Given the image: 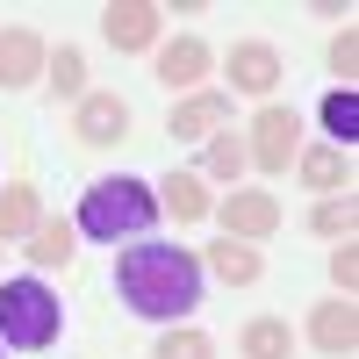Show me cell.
I'll use <instances>...</instances> for the list:
<instances>
[{"instance_id":"8","label":"cell","mask_w":359,"mask_h":359,"mask_svg":"<svg viewBox=\"0 0 359 359\" xmlns=\"http://www.w3.org/2000/svg\"><path fill=\"white\" fill-rule=\"evenodd\" d=\"M230 86H237V94H252V101H266V94L280 86V50L259 43V36L230 43Z\"/></svg>"},{"instance_id":"24","label":"cell","mask_w":359,"mask_h":359,"mask_svg":"<svg viewBox=\"0 0 359 359\" xmlns=\"http://www.w3.org/2000/svg\"><path fill=\"white\" fill-rule=\"evenodd\" d=\"M331 72H345V86H352V72H359V36H352V22H345V36L331 43Z\"/></svg>"},{"instance_id":"17","label":"cell","mask_w":359,"mask_h":359,"mask_svg":"<svg viewBox=\"0 0 359 359\" xmlns=\"http://www.w3.org/2000/svg\"><path fill=\"white\" fill-rule=\"evenodd\" d=\"M208 273H216L223 287H252L259 280V252L237 245V237H223V245H208Z\"/></svg>"},{"instance_id":"20","label":"cell","mask_w":359,"mask_h":359,"mask_svg":"<svg viewBox=\"0 0 359 359\" xmlns=\"http://www.w3.org/2000/svg\"><path fill=\"white\" fill-rule=\"evenodd\" d=\"M323 130H331L338 144H352V137H359V94H352V86L323 94Z\"/></svg>"},{"instance_id":"9","label":"cell","mask_w":359,"mask_h":359,"mask_svg":"<svg viewBox=\"0 0 359 359\" xmlns=\"http://www.w3.org/2000/svg\"><path fill=\"white\" fill-rule=\"evenodd\" d=\"M36 79H43V36L36 29H0V86L22 94Z\"/></svg>"},{"instance_id":"4","label":"cell","mask_w":359,"mask_h":359,"mask_svg":"<svg viewBox=\"0 0 359 359\" xmlns=\"http://www.w3.org/2000/svg\"><path fill=\"white\" fill-rule=\"evenodd\" d=\"M245 158H252L259 172H287L294 158H302V123H294V108H273V101L259 108V123H252V144H245Z\"/></svg>"},{"instance_id":"14","label":"cell","mask_w":359,"mask_h":359,"mask_svg":"<svg viewBox=\"0 0 359 359\" xmlns=\"http://www.w3.org/2000/svg\"><path fill=\"white\" fill-rule=\"evenodd\" d=\"M158 201L172 208V223H201L208 208H216V201H208V180H201V172H172V180H158Z\"/></svg>"},{"instance_id":"23","label":"cell","mask_w":359,"mask_h":359,"mask_svg":"<svg viewBox=\"0 0 359 359\" xmlns=\"http://www.w3.org/2000/svg\"><path fill=\"white\" fill-rule=\"evenodd\" d=\"M151 359H216V345H208L201 331H187V323H180V331H165L158 338V352Z\"/></svg>"},{"instance_id":"5","label":"cell","mask_w":359,"mask_h":359,"mask_svg":"<svg viewBox=\"0 0 359 359\" xmlns=\"http://www.w3.org/2000/svg\"><path fill=\"white\" fill-rule=\"evenodd\" d=\"M280 230V201L266 194V187H237L223 201V237H237V245H259V237H273Z\"/></svg>"},{"instance_id":"18","label":"cell","mask_w":359,"mask_h":359,"mask_svg":"<svg viewBox=\"0 0 359 359\" xmlns=\"http://www.w3.org/2000/svg\"><path fill=\"white\" fill-rule=\"evenodd\" d=\"M237 352H245V359H287L294 352V331H287L280 316H252L245 338H237Z\"/></svg>"},{"instance_id":"25","label":"cell","mask_w":359,"mask_h":359,"mask_svg":"<svg viewBox=\"0 0 359 359\" xmlns=\"http://www.w3.org/2000/svg\"><path fill=\"white\" fill-rule=\"evenodd\" d=\"M331 280H338V294H352V287H359V252H352V245H338V252H331Z\"/></svg>"},{"instance_id":"10","label":"cell","mask_w":359,"mask_h":359,"mask_svg":"<svg viewBox=\"0 0 359 359\" xmlns=\"http://www.w3.org/2000/svg\"><path fill=\"white\" fill-rule=\"evenodd\" d=\"M309 338H316L323 359H352V345H359V309H352V294H338V302H316Z\"/></svg>"},{"instance_id":"7","label":"cell","mask_w":359,"mask_h":359,"mask_svg":"<svg viewBox=\"0 0 359 359\" xmlns=\"http://www.w3.org/2000/svg\"><path fill=\"white\" fill-rule=\"evenodd\" d=\"M72 130H79V144L108 151V144L130 137V101H123V94H86V101L72 108Z\"/></svg>"},{"instance_id":"13","label":"cell","mask_w":359,"mask_h":359,"mask_svg":"<svg viewBox=\"0 0 359 359\" xmlns=\"http://www.w3.org/2000/svg\"><path fill=\"white\" fill-rule=\"evenodd\" d=\"M22 252H29L36 273H65V266H72V223H65V216H43L36 230L22 237Z\"/></svg>"},{"instance_id":"22","label":"cell","mask_w":359,"mask_h":359,"mask_svg":"<svg viewBox=\"0 0 359 359\" xmlns=\"http://www.w3.org/2000/svg\"><path fill=\"white\" fill-rule=\"evenodd\" d=\"M294 165H302V180H309V187H323V194L345 180V151H302Z\"/></svg>"},{"instance_id":"6","label":"cell","mask_w":359,"mask_h":359,"mask_svg":"<svg viewBox=\"0 0 359 359\" xmlns=\"http://www.w3.org/2000/svg\"><path fill=\"white\" fill-rule=\"evenodd\" d=\"M158 22H165V8H151V0H108L101 8V29H108L115 50H151Z\"/></svg>"},{"instance_id":"21","label":"cell","mask_w":359,"mask_h":359,"mask_svg":"<svg viewBox=\"0 0 359 359\" xmlns=\"http://www.w3.org/2000/svg\"><path fill=\"white\" fill-rule=\"evenodd\" d=\"M309 230H316V237H352V230H359L352 194H345V201H338V194H323V201H316V216H309Z\"/></svg>"},{"instance_id":"12","label":"cell","mask_w":359,"mask_h":359,"mask_svg":"<svg viewBox=\"0 0 359 359\" xmlns=\"http://www.w3.org/2000/svg\"><path fill=\"white\" fill-rule=\"evenodd\" d=\"M223 123H230V94H187V101L172 108V123H165V130H172L180 144H208Z\"/></svg>"},{"instance_id":"1","label":"cell","mask_w":359,"mask_h":359,"mask_svg":"<svg viewBox=\"0 0 359 359\" xmlns=\"http://www.w3.org/2000/svg\"><path fill=\"white\" fill-rule=\"evenodd\" d=\"M115 287H123V302L137 316H151V323H180V316H194L201 302V259L187 245H130L123 259H115Z\"/></svg>"},{"instance_id":"3","label":"cell","mask_w":359,"mask_h":359,"mask_svg":"<svg viewBox=\"0 0 359 359\" xmlns=\"http://www.w3.org/2000/svg\"><path fill=\"white\" fill-rule=\"evenodd\" d=\"M57 331H65V309H57V294L22 273V280H0V345L15 352H50Z\"/></svg>"},{"instance_id":"16","label":"cell","mask_w":359,"mask_h":359,"mask_svg":"<svg viewBox=\"0 0 359 359\" xmlns=\"http://www.w3.org/2000/svg\"><path fill=\"white\" fill-rule=\"evenodd\" d=\"M36 223H43V201H36V187H29V180L0 187V245H8V237H29Z\"/></svg>"},{"instance_id":"19","label":"cell","mask_w":359,"mask_h":359,"mask_svg":"<svg viewBox=\"0 0 359 359\" xmlns=\"http://www.w3.org/2000/svg\"><path fill=\"white\" fill-rule=\"evenodd\" d=\"M201 180H237V172H245V144H237L230 130H216V137H208V151H201V165H194Z\"/></svg>"},{"instance_id":"11","label":"cell","mask_w":359,"mask_h":359,"mask_svg":"<svg viewBox=\"0 0 359 359\" xmlns=\"http://www.w3.org/2000/svg\"><path fill=\"white\" fill-rule=\"evenodd\" d=\"M208 65H216V50H208L201 36H172V43L158 50V79L180 86V94H194V86L208 79Z\"/></svg>"},{"instance_id":"15","label":"cell","mask_w":359,"mask_h":359,"mask_svg":"<svg viewBox=\"0 0 359 359\" xmlns=\"http://www.w3.org/2000/svg\"><path fill=\"white\" fill-rule=\"evenodd\" d=\"M43 86H50V101H86V57L79 43H57V57H43Z\"/></svg>"},{"instance_id":"2","label":"cell","mask_w":359,"mask_h":359,"mask_svg":"<svg viewBox=\"0 0 359 359\" xmlns=\"http://www.w3.org/2000/svg\"><path fill=\"white\" fill-rule=\"evenodd\" d=\"M151 223H158V187H151V180L115 172V180H101V187H86L72 230L94 237V245H137Z\"/></svg>"}]
</instances>
